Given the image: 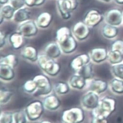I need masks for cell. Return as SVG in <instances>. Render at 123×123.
I'll return each mask as SVG.
<instances>
[{
  "label": "cell",
  "instance_id": "obj_1",
  "mask_svg": "<svg viewBox=\"0 0 123 123\" xmlns=\"http://www.w3.org/2000/svg\"><path fill=\"white\" fill-rule=\"evenodd\" d=\"M55 38L61 51L64 54H71L76 50L77 46L76 38L68 27L63 26L58 29Z\"/></svg>",
  "mask_w": 123,
  "mask_h": 123
},
{
  "label": "cell",
  "instance_id": "obj_2",
  "mask_svg": "<svg viewBox=\"0 0 123 123\" xmlns=\"http://www.w3.org/2000/svg\"><path fill=\"white\" fill-rule=\"evenodd\" d=\"M116 102L115 99L105 97L99 102L96 108L92 110V116L107 119L115 110Z\"/></svg>",
  "mask_w": 123,
  "mask_h": 123
},
{
  "label": "cell",
  "instance_id": "obj_3",
  "mask_svg": "<svg viewBox=\"0 0 123 123\" xmlns=\"http://www.w3.org/2000/svg\"><path fill=\"white\" fill-rule=\"evenodd\" d=\"M37 62L39 67L50 76H55L60 72L59 64L46 54L39 55Z\"/></svg>",
  "mask_w": 123,
  "mask_h": 123
},
{
  "label": "cell",
  "instance_id": "obj_4",
  "mask_svg": "<svg viewBox=\"0 0 123 123\" xmlns=\"http://www.w3.org/2000/svg\"><path fill=\"white\" fill-rule=\"evenodd\" d=\"M84 118L83 110L77 107L65 110L61 115V120L64 123H81Z\"/></svg>",
  "mask_w": 123,
  "mask_h": 123
},
{
  "label": "cell",
  "instance_id": "obj_5",
  "mask_svg": "<svg viewBox=\"0 0 123 123\" xmlns=\"http://www.w3.org/2000/svg\"><path fill=\"white\" fill-rule=\"evenodd\" d=\"M77 4L76 0H57V7L61 18L66 20L70 18Z\"/></svg>",
  "mask_w": 123,
  "mask_h": 123
},
{
  "label": "cell",
  "instance_id": "obj_6",
  "mask_svg": "<svg viewBox=\"0 0 123 123\" xmlns=\"http://www.w3.org/2000/svg\"><path fill=\"white\" fill-rule=\"evenodd\" d=\"M37 86V90L34 93L36 96L49 94L52 91V87L49 78L43 74L36 75L34 78Z\"/></svg>",
  "mask_w": 123,
  "mask_h": 123
},
{
  "label": "cell",
  "instance_id": "obj_7",
  "mask_svg": "<svg viewBox=\"0 0 123 123\" xmlns=\"http://www.w3.org/2000/svg\"><path fill=\"white\" fill-rule=\"evenodd\" d=\"M44 107L43 103L40 101L36 100L30 102L25 110L27 118L32 121L38 120L44 112Z\"/></svg>",
  "mask_w": 123,
  "mask_h": 123
},
{
  "label": "cell",
  "instance_id": "obj_8",
  "mask_svg": "<svg viewBox=\"0 0 123 123\" xmlns=\"http://www.w3.org/2000/svg\"><path fill=\"white\" fill-rule=\"evenodd\" d=\"M71 31L74 37L79 41L87 39L91 33L90 27L83 22H78L75 23L73 25Z\"/></svg>",
  "mask_w": 123,
  "mask_h": 123
},
{
  "label": "cell",
  "instance_id": "obj_9",
  "mask_svg": "<svg viewBox=\"0 0 123 123\" xmlns=\"http://www.w3.org/2000/svg\"><path fill=\"white\" fill-rule=\"evenodd\" d=\"M18 32L25 37H30L36 36L38 32V27L35 22L28 20L19 25Z\"/></svg>",
  "mask_w": 123,
  "mask_h": 123
},
{
  "label": "cell",
  "instance_id": "obj_10",
  "mask_svg": "<svg viewBox=\"0 0 123 123\" xmlns=\"http://www.w3.org/2000/svg\"><path fill=\"white\" fill-rule=\"evenodd\" d=\"M103 16L101 13L95 9L88 11L83 18V22L90 27H94L103 20Z\"/></svg>",
  "mask_w": 123,
  "mask_h": 123
},
{
  "label": "cell",
  "instance_id": "obj_11",
  "mask_svg": "<svg viewBox=\"0 0 123 123\" xmlns=\"http://www.w3.org/2000/svg\"><path fill=\"white\" fill-rule=\"evenodd\" d=\"M123 12L117 9H112L108 11L105 16L107 24L117 26L123 23Z\"/></svg>",
  "mask_w": 123,
  "mask_h": 123
},
{
  "label": "cell",
  "instance_id": "obj_12",
  "mask_svg": "<svg viewBox=\"0 0 123 123\" xmlns=\"http://www.w3.org/2000/svg\"><path fill=\"white\" fill-rule=\"evenodd\" d=\"M91 59L90 55L81 54L74 57L70 62V67L74 71L78 72L85 65L89 63Z\"/></svg>",
  "mask_w": 123,
  "mask_h": 123
},
{
  "label": "cell",
  "instance_id": "obj_13",
  "mask_svg": "<svg viewBox=\"0 0 123 123\" xmlns=\"http://www.w3.org/2000/svg\"><path fill=\"white\" fill-rule=\"evenodd\" d=\"M97 94L91 91L86 93L82 98L83 106L88 109L93 110L96 108L99 102Z\"/></svg>",
  "mask_w": 123,
  "mask_h": 123
},
{
  "label": "cell",
  "instance_id": "obj_14",
  "mask_svg": "<svg viewBox=\"0 0 123 123\" xmlns=\"http://www.w3.org/2000/svg\"><path fill=\"white\" fill-rule=\"evenodd\" d=\"M108 53L104 48H95L90 52L91 59L94 62L100 63L105 60L108 57Z\"/></svg>",
  "mask_w": 123,
  "mask_h": 123
},
{
  "label": "cell",
  "instance_id": "obj_15",
  "mask_svg": "<svg viewBox=\"0 0 123 123\" xmlns=\"http://www.w3.org/2000/svg\"><path fill=\"white\" fill-rule=\"evenodd\" d=\"M52 22V15L48 12L40 13L36 18V23L38 27L45 29L49 26Z\"/></svg>",
  "mask_w": 123,
  "mask_h": 123
},
{
  "label": "cell",
  "instance_id": "obj_16",
  "mask_svg": "<svg viewBox=\"0 0 123 123\" xmlns=\"http://www.w3.org/2000/svg\"><path fill=\"white\" fill-rule=\"evenodd\" d=\"M20 54L23 57L32 62L37 60L38 57L37 49L31 45L24 47L22 50Z\"/></svg>",
  "mask_w": 123,
  "mask_h": 123
},
{
  "label": "cell",
  "instance_id": "obj_17",
  "mask_svg": "<svg viewBox=\"0 0 123 123\" xmlns=\"http://www.w3.org/2000/svg\"><path fill=\"white\" fill-rule=\"evenodd\" d=\"M43 103L44 107L50 111L56 110L60 107L61 104L59 98L54 94L46 96Z\"/></svg>",
  "mask_w": 123,
  "mask_h": 123
},
{
  "label": "cell",
  "instance_id": "obj_18",
  "mask_svg": "<svg viewBox=\"0 0 123 123\" xmlns=\"http://www.w3.org/2000/svg\"><path fill=\"white\" fill-rule=\"evenodd\" d=\"M108 87L107 82L102 79H94L90 85V90L96 93H101L104 92Z\"/></svg>",
  "mask_w": 123,
  "mask_h": 123
},
{
  "label": "cell",
  "instance_id": "obj_19",
  "mask_svg": "<svg viewBox=\"0 0 123 123\" xmlns=\"http://www.w3.org/2000/svg\"><path fill=\"white\" fill-rule=\"evenodd\" d=\"M24 37L18 32L12 33L9 37V42L14 49H19L25 43Z\"/></svg>",
  "mask_w": 123,
  "mask_h": 123
},
{
  "label": "cell",
  "instance_id": "obj_20",
  "mask_svg": "<svg viewBox=\"0 0 123 123\" xmlns=\"http://www.w3.org/2000/svg\"><path fill=\"white\" fill-rule=\"evenodd\" d=\"M86 80L83 76L77 73L71 77L69 80L70 85L74 89H82L86 85Z\"/></svg>",
  "mask_w": 123,
  "mask_h": 123
},
{
  "label": "cell",
  "instance_id": "obj_21",
  "mask_svg": "<svg viewBox=\"0 0 123 123\" xmlns=\"http://www.w3.org/2000/svg\"><path fill=\"white\" fill-rule=\"evenodd\" d=\"M61 50L56 43H51L48 44L45 48V54L53 59L58 57L61 53Z\"/></svg>",
  "mask_w": 123,
  "mask_h": 123
},
{
  "label": "cell",
  "instance_id": "obj_22",
  "mask_svg": "<svg viewBox=\"0 0 123 123\" xmlns=\"http://www.w3.org/2000/svg\"><path fill=\"white\" fill-rule=\"evenodd\" d=\"M30 17V12L27 8H22L16 11L13 19L17 23L21 24L29 20Z\"/></svg>",
  "mask_w": 123,
  "mask_h": 123
},
{
  "label": "cell",
  "instance_id": "obj_23",
  "mask_svg": "<svg viewBox=\"0 0 123 123\" xmlns=\"http://www.w3.org/2000/svg\"><path fill=\"white\" fill-rule=\"evenodd\" d=\"M15 9L10 4H6L3 5L1 8V24H2L3 20L5 19L10 20L13 18Z\"/></svg>",
  "mask_w": 123,
  "mask_h": 123
},
{
  "label": "cell",
  "instance_id": "obj_24",
  "mask_svg": "<svg viewBox=\"0 0 123 123\" xmlns=\"http://www.w3.org/2000/svg\"><path fill=\"white\" fill-rule=\"evenodd\" d=\"M15 76L14 69L11 67L1 64L0 65V77L1 79L6 81H9L13 79Z\"/></svg>",
  "mask_w": 123,
  "mask_h": 123
},
{
  "label": "cell",
  "instance_id": "obj_25",
  "mask_svg": "<svg viewBox=\"0 0 123 123\" xmlns=\"http://www.w3.org/2000/svg\"><path fill=\"white\" fill-rule=\"evenodd\" d=\"M18 63V58L14 54H10L2 56L0 59V64L8 65L12 68H15Z\"/></svg>",
  "mask_w": 123,
  "mask_h": 123
},
{
  "label": "cell",
  "instance_id": "obj_26",
  "mask_svg": "<svg viewBox=\"0 0 123 123\" xmlns=\"http://www.w3.org/2000/svg\"><path fill=\"white\" fill-rule=\"evenodd\" d=\"M118 32V30L116 26L108 24L105 25L102 29V35L105 37L109 39H111L116 37Z\"/></svg>",
  "mask_w": 123,
  "mask_h": 123
},
{
  "label": "cell",
  "instance_id": "obj_27",
  "mask_svg": "<svg viewBox=\"0 0 123 123\" xmlns=\"http://www.w3.org/2000/svg\"><path fill=\"white\" fill-rule=\"evenodd\" d=\"M108 58L113 64L120 63L123 60V55L119 51L111 50L108 54Z\"/></svg>",
  "mask_w": 123,
  "mask_h": 123
},
{
  "label": "cell",
  "instance_id": "obj_28",
  "mask_svg": "<svg viewBox=\"0 0 123 123\" xmlns=\"http://www.w3.org/2000/svg\"><path fill=\"white\" fill-rule=\"evenodd\" d=\"M54 89L55 92L59 94H65L69 92L70 87L66 82L60 81L55 84Z\"/></svg>",
  "mask_w": 123,
  "mask_h": 123
},
{
  "label": "cell",
  "instance_id": "obj_29",
  "mask_svg": "<svg viewBox=\"0 0 123 123\" xmlns=\"http://www.w3.org/2000/svg\"><path fill=\"white\" fill-rule=\"evenodd\" d=\"M77 73L83 76L86 79L90 78L92 74V67L91 63H88L80 69Z\"/></svg>",
  "mask_w": 123,
  "mask_h": 123
},
{
  "label": "cell",
  "instance_id": "obj_30",
  "mask_svg": "<svg viewBox=\"0 0 123 123\" xmlns=\"http://www.w3.org/2000/svg\"><path fill=\"white\" fill-rule=\"evenodd\" d=\"M23 89L26 92L29 93H35L37 90V86L34 79L26 81L23 85Z\"/></svg>",
  "mask_w": 123,
  "mask_h": 123
},
{
  "label": "cell",
  "instance_id": "obj_31",
  "mask_svg": "<svg viewBox=\"0 0 123 123\" xmlns=\"http://www.w3.org/2000/svg\"><path fill=\"white\" fill-rule=\"evenodd\" d=\"M13 92L12 91L6 88H2L1 89V96L0 101L2 104H6L10 100L13 96Z\"/></svg>",
  "mask_w": 123,
  "mask_h": 123
},
{
  "label": "cell",
  "instance_id": "obj_32",
  "mask_svg": "<svg viewBox=\"0 0 123 123\" xmlns=\"http://www.w3.org/2000/svg\"><path fill=\"white\" fill-rule=\"evenodd\" d=\"M27 118L25 111H17L13 113V120L15 123H26Z\"/></svg>",
  "mask_w": 123,
  "mask_h": 123
},
{
  "label": "cell",
  "instance_id": "obj_33",
  "mask_svg": "<svg viewBox=\"0 0 123 123\" xmlns=\"http://www.w3.org/2000/svg\"><path fill=\"white\" fill-rule=\"evenodd\" d=\"M111 87L112 91L118 93H123V81L118 79H113L111 82Z\"/></svg>",
  "mask_w": 123,
  "mask_h": 123
},
{
  "label": "cell",
  "instance_id": "obj_34",
  "mask_svg": "<svg viewBox=\"0 0 123 123\" xmlns=\"http://www.w3.org/2000/svg\"><path fill=\"white\" fill-rule=\"evenodd\" d=\"M13 120V114L11 112L4 111L1 113L0 117L1 123H12Z\"/></svg>",
  "mask_w": 123,
  "mask_h": 123
},
{
  "label": "cell",
  "instance_id": "obj_35",
  "mask_svg": "<svg viewBox=\"0 0 123 123\" xmlns=\"http://www.w3.org/2000/svg\"><path fill=\"white\" fill-rule=\"evenodd\" d=\"M112 71L117 77L123 79V64H116L112 66Z\"/></svg>",
  "mask_w": 123,
  "mask_h": 123
},
{
  "label": "cell",
  "instance_id": "obj_36",
  "mask_svg": "<svg viewBox=\"0 0 123 123\" xmlns=\"http://www.w3.org/2000/svg\"><path fill=\"white\" fill-rule=\"evenodd\" d=\"M111 50L119 51L123 55V40L121 39L115 40L111 45Z\"/></svg>",
  "mask_w": 123,
  "mask_h": 123
},
{
  "label": "cell",
  "instance_id": "obj_37",
  "mask_svg": "<svg viewBox=\"0 0 123 123\" xmlns=\"http://www.w3.org/2000/svg\"><path fill=\"white\" fill-rule=\"evenodd\" d=\"M9 3L16 11L23 8L25 5V0H10Z\"/></svg>",
  "mask_w": 123,
  "mask_h": 123
},
{
  "label": "cell",
  "instance_id": "obj_38",
  "mask_svg": "<svg viewBox=\"0 0 123 123\" xmlns=\"http://www.w3.org/2000/svg\"><path fill=\"white\" fill-rule=\"evenodd\" d=\"M25 5L28 7L39 6L43 5L46 0H25Z\"/></svg>",
  "mask_w": 123,
  "mask_h": 123
},
{
  "label": "cell",
  "instance_id": "obj_39",
  "mask_svg": "<svg viewBox=\"0 0 123 123\" xmlns=\"http://www.w3.org/2000/svg\"><path fill=\"white\" fill-rule=\"evenodd\" d=\"M91 123H108V121L106 118L92 116Z\"/></svg>",
  "mask_w": 123,
  "mask_h": 123
},
{
  "label": "cell",
  "instance_id": "obj_40",
  "mask_svg": "<svg viewBox=\"0 0 123 123\" xmlns=\"http://www.w3.org/2000/svg\"><path fill=\"white\" fill-rule=\"evenodd\" d=\"M0 35H1V36H0L1 37V43H0V46H1V48L3 47L6 44V34L2 31H1Z\"/></svg>",
  "mask_w": 123,
  "mask_h": 123
},
{
  "label": "cell",
  "instance_id": "obj_41",
  "mask_svg": "<svg viewBox=\"0 0 123 123\" xmlns=\"http://www.w3.org/2000/svg\"><path fill=\"white\" fill-rule=\"evenodd\" d=\"M10 0H0V4L2 5H5L8 4Z\"/></svg>",
  "mask_w": 123,
  "mask_h": 123
},
{
  "label": "cell",
  "instance_id": "obj_42",
  "mask_svg": "<svg viewBox=\"0 0 123 123\" xmlns=\"http://www.w3.org/2000/svg\"><path fill=\"white\" fill-rule=\"evenodd\" d=\"M114 2L119 5H123V0H114Z\"/></svg>",
  "mask_w": 123,
  "mask_h": 123
},
{
  "label": "cell",
  "instance_id": "obj_43",
  "mask_svg": "<svg viewBox=\"0 0 123 123\" xmlns=\"http://www.w3.org/2000/svg\"><path fill=\"white\" fill-rule=\"evenodd\" d=\"M40 123H52L51 122H50V121L45 120H43V121H42Z\"/></svg>",
  "mask_w": 123,
  "mask_h": 123
},
{
  "label": "cell",
  "instance_id": "obj_44",
  "mask_svg": "<svg viewBox=\"0 0 123 123\" xmlns=\"http://www.w3.org/2000/svg\"><path fill=\"white\" fill-rule=\"evenodd\" d=\"M100 1L105 2H109L111 1V0H100Z\"/></svg>",
  "mask_w": 123,
  "mask_h": 123
},
{
  "label": "cell",
  "instance_id": "obj_45",
  "mask_svg": "<svg viewBox=\"0 0 123 123\" xmlns=\"http://www.w3.org/2000/svg\"><path fill=\"white\" fill-rule=\"evenodd\" d=\"M76 1H83V0H76Z\"/></svg>",
  "mask_w": 123,
  "mask_h": 123
},
{
  "label": "cell",
  "instance_id": "obj_46",
  "mask_svg": "<svg viewBox=\"0 0 123 123\" xmlns=\"http://www.w3.org/2000/svg\"><path fill=\"white\" fill-rule=\"evenodd\" d=\"M122 24H123V23Z\"/></svg>",
  "mask_w": 123,
  "mask_h": 123
}]
</instances>
